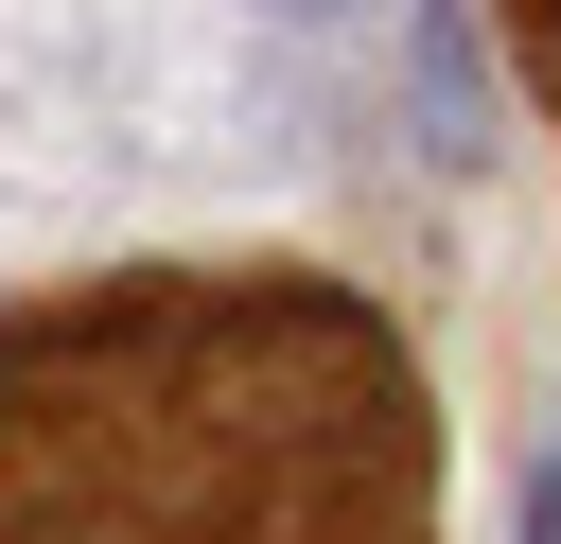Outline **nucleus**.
<instances>
[{
    "instance_id": "f257e3e1",
    "label": "nucleus",
    "mask_w": 561,
    "mask_h": 544,
    "mask_svg": "<svg viewBox=\"0 0 561 544\" xmlns=\"http://www.w3.org/2000/svg\"><path fill=\"white\" fill-rule=\"evenodd\" d=\"M421 369L333 281L0 316V544H421Z\"/></svg>"
},
{
    "instance_id": "f03ea898",
    "label": "nucleus",
    "mask_w": 561,
    "mask_h": 544,
    "mask_svg": "<svg viewBox=\"0 0 561 544\" xmlns=\"http://www.w3.org/2000/svg\"><path fill=\"white\" fill-rule=\"evenodd\" d=\"M403 70H421V158H491V88H473V0H421Z\"/></svg>"
},
{
    "instance_id": "7ed1b4c3",
    "label": "nucleus",
    "mask_w": 561,
    "mask_h": 544,
    "mask_svg": "<svg viewBox=\"0 0 561 544\" xmlns=\"http://www.w3.org/2000/svg\"><path fill=\"white\" fill-rule=\"evenodd\" d=\"M508 544H561V456H526V491H508Z\"/></svg>"
},
{
    "instance_id": "20e7f679",
    "label": "nucleus",
    "mask_w": 561,
    "mask_h": 544,
    "mask_svg": "<svg viewBox=\"0 0 561 544\" xmlns=\"http://www.w3.org/2000/svg\"><path fill=\"white\" fill-rule=\"evenodd\" d=\"M526 53H543V88H561V0H526Z\"/></svg>"
},
{
    "instance_id": "39448f33",
    "label": "nucleus",
    "mask_w": 561,
    "mask_h": 544,
    "mask_svg": "<svg viewBox=\"0 0 561 544\" xmlns=\"http://www.w3.org/2000/svg\"><path fill=\"white\" fill-rule=\"evenodd\" d=\"M263 18H333V0H263Z\"/></svg>"
}]
</instances>
